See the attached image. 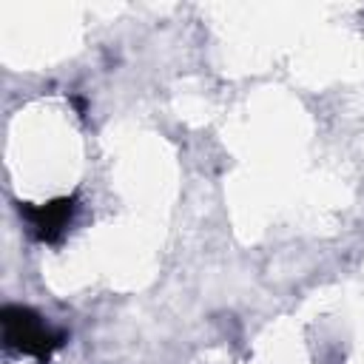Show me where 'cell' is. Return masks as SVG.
Returning a JSON list of instances; mask_svg holds the SVG:
<instances>
[{"instance_id":"2","label":"cell","mask_w":364,"mask_h":364,"mask_svg":"<svg viewBox=\"0 0 364 364\" xmlns=\"http://www.w3.org/2000/svg\"><path fill=\"white\" fill-rule=\"evenodd\" d=\"M20 216L28 222L34 239L46 242V245H57L63 239V233L68 230L71 219H74V210H77V199L74 196H57L46 205H28V202H20L17 205Z\"/></svg>"},{"instance_id":"1","label":"cell","mask_w":364,"mask_h":364,"mask_svg":"<svg viewBox=\"0 0 364 364\" xmlns=\"http://www.w3.org/2000/svg\"><path fill=\"white\" fill-rule=\"evenodd\" d=\"M0 324H3V344L20 355H31L40 364L51 358L54 350H60L68 336L63 330H54L37 316L31 307L23 304H6L0 310Z\"/></svg>"}]
</instances>
